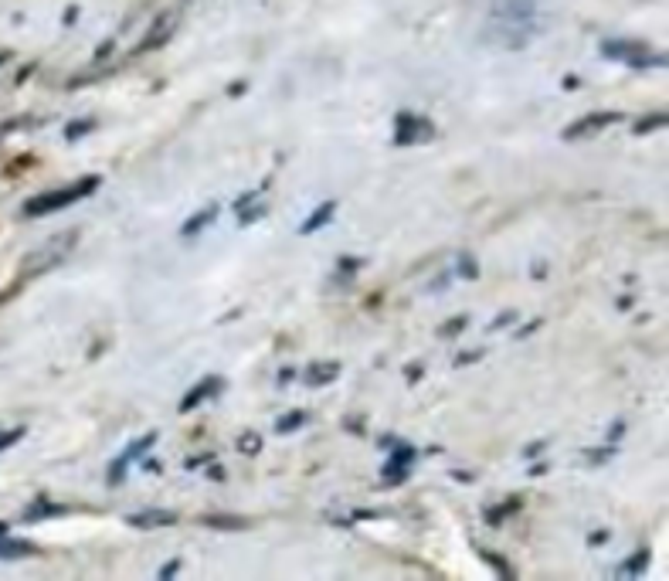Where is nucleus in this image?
I'll return each instance as SVG.
<instances>
[{"mask_svg":"<svg viewBox=\"0 0 669 581\" xmlns=\"http://www.w3.org/2000/svg\"><path fill=\"white\" fill-rule=\"evenodd\" d=\"M24 439V429H11V432H4L0 435V452H4L7 446H14V442H21Z\"/></svg>","mask_w":669,"mask_h":581,"instance_id":"bb28decb","label":"nucleus"},{"mask_svg":"<svg viewBox=\"0 0 669 581\" xmlns=\"http://www.w3.org/2000/svg\"><path fill=\"white\" fill-rule=\"evenodd\" d=\"M615 123H625V116L622 113H588V116H581L578 123H571L568 130L561 133V140H585V136L602 133Z\"/></svg>","mask_w":669,"mask_h":581,"instance_id":"423d86ee","label":"nucleus"},{"mask_svg":"<svg viewBox=\"0 0 669 581\" xmlns=\"http://www.w3.org/2000/svg\"><path fill=\"white\" fill-rule=\"evenodd\" d=\"M459 272H462V276H466V279H476V276H479V266H476V259H473V255H462Z\"/></svg>","mask_w":669,"mask_h":581,"instance_id":"393cba45","label":"nucleus"},{"mask_svg":"<svg viewBox=\"0 0 669 581\" xmlns=\"http://www.w3.org/2000/svg\"><path fill=\"white\" fill-rule=\"evenodd\" d=\"M602 55L605 58H615V62H625L629 68H656V65H666L663 55H656V51H649L642 41H605L602 45Z\"/></svg>","mask_w":669,"mask_h":581,"instance_id":"7ed1b4c3","label":"nucleus"},{"mask_svg":"<svg viewBox=\"0 0 669 581\" xmlns=\"http://www.w3.org/2000/svg\"><path fill=\"white\" fill-rule=\"evenodd\" d=\"M490 21L493 28L486 34H490L493 45L527 48L537 34V4L534 0H496Z\"/></svg>","mask_w":669,"mask_h":581,"instance_id":"f257e3e1","label":"nucleus"},{"mask_svg":"<svg viewBox=\"0 0 669 581\" xmlns=\"http://www.w3.org/2000/svg\"><path fill=\"white\" fill-rule=\"evenodd\" d=\"M649 558H653V554H649V551H639L636 558L629 561V565H622V575H639V571L649 565Z\"/></svg>","mask_w":669,"mask_h":581,"instance_id":"5701e85b","label":"nucleus"},{"mask_svg":"<svg viewBox=\"0 0 669 581\" xmlns=\"http://www.w3.org/2000/svg\"><path fill=\"white\" fill-rule=\"evenodd\" d=\"M238 449H242V452H248V456H259V452H262V435H255V432H245L242 439H238Z\"/></svg>","mask_w":669,"mask_h":581,"instance_id":"4be33fe9","label":"nucleus"},{"mask_svg":"<svg viewBox=\"0 0 669 581\" xmlns=\"http://www.w3.org/2000/svg\"><path fill=\"white\" fill-rule=\"evenodd\" d=\"M214 218H218V204H208V208H201V211H197V215H191V218H187V221H184V228H180V232H184L187 238H191V235H197V232H201V228H208Z\"/></svg>","mask_w":669,"mask_h":581,"instance_id":"2eb2a0df","label":"nucleus"},{"mask_svg":"<svg viewBox=\"0 0 669 581\" xmlns=\"http://www.w3.org/2000/svg\"><path fill=\"white\" fill-rule=\"evenodd\" d=\"M310 422V412H303V408H299V412H286L279 418V425H276V432L279 435H289V432H296V429H303V425Z\"/></svg>","mask_w":669,"mask_h":581,"instance_id":"f3484780","label":"nucleus"},{"mask_svg":"<svg viewBox=\"0 0 669 581\" xmlns=\"http://www.w3.org/2000/svg\"><path fill=\"white\" fill-rule=\"evenodd\" d=\"M340 378V364L337 361H330V364H310L303 371V381L310 384V388H323V384H330V381H337Z\"/></svg>","mask_w":669,"mask_h":581,"instance_id":"f8f14e48","label":"nucleus"},{"mask_svg":"<svg viewBox=\"0 0 669 581\" xmlns=\"http://www.w3.org/2000/svg\"><path fill=\"white\" fill-rule=\"evenodd\" d=\"M99 191V177H82V181L68 184V187H58V191H45L38 194V198H31L24 204V218H45V215H55V211H65L72 208V204L85 201L89 194Z\"/></svg>","mask_w":669,"mask_h":581,"instance_id":"f03ea898","label":"nucleus"},{"mask_svg":"<svg viewBox=\"0 0 669 581\" xmlns=\"http://www.w3.org/2000/svg\"><path fill=\"white\" fill-rule=\"evenodd\" d=\"M201 524L214 527V531H248V527H252V520H248V517H231V514H204Z\"/></svg>","mask_w":669,"mask_h":581,"instance_id":"4468645a","label":"nucleus"},{"mask_svg":"<svg viewBox=\"0 0 669 581\" xmlns=\"http://www.w3.org/2000/svg\"><path fill=\"white\" fill-rule=\"evenodd\" d=\"M411 463H415V449L405 446V442H401V446H394L391 459H388V463H384V469H381L384 486H398V483H405V476H408Z\"/></svg>","mask_w":669,"mask_h":581,"instance_id":"0eeeda50","label":"nucleus"},{"mask_svg":"<svg viewBox=\"0 0 669 581\" xmlns=\"http://www.w3.org/2000/svg\"><path fill=\"white\" fill-rule=\"evenodd\" d=\"M174 31H177V14H160L157 21H153V28L147 31V38H143V45L136 51H140V55H147V51L164 48Z\"/></svg>","mask_w":669,"mask_h":581,"instance_id":"6e6552de","label":"nucleus"},{"mask_svg":"<svg viewBox=\"0 0 669 581\" xmlns=\"http://www.w3.org/2000/svg\"><path fill=\"white\" fill-rule=\"evenodd\" d=\"M265 215H269V204H252V208H248V204H242V208H238V221H242V225H255V221H262Z\"/></svg>","mask_w":669,"mask_h":581,"instance_id":"a211bd4d","label":"nucleus"},{"mask_svg":"<svg viewBox=\"0 0 669 581\" xmlns=\"http://www.w3.org/2000/svg\"><path fill=\"white\" fill-rule=\"evenodd\" d=\"M153 446H157V432H147V435H143V439L130 442L123 456H119L116 463L109 466V483H113V486L123 483V480H126V469H130V463H136V459H143Z\"/></svg>","mask_w":669,"mask_h":581,"instance_id":"39448f33","label":"nucleus"},{"mask_svg":"<svg viewBox=\"0 0 669 581\" xmlns=\"http://www.w3.org/2000/svg\"><path fill=\"white\" fill-rule=\"evenodd\" d=\"M333 215H337V201H323L320 208H316L313 215L306 218L303 225H299V235H313V232H320L323 225H330Z\"/></svg>","mask_w":669,"mask_h":581,"instance_id":"ddd939ff","label":"nucleus"},{"mask_svg":"<svg viewBox=\"0 0 669 581\" xmlns=\"http://www.w3.org/2000/svg\"><path fill=\"white\" fill-rule=\"evenodd\" d=\"M177 571H180V561L174 558V561H170V565H167V568H160V578H174V575H177Z\"/></svg>","mask_w":669,"mask_h":581,"instance_id":"cd10ccee","label":"nucleus"},{"mask_svg":"<svg viewBox=\"0 0 669 581\" xmlns=\"http://www.w3.org/2000/svg\"><path fill=\"white\" fill-rule=\"evenodd\" d=\"M663 126H666V113L646 116L642 123H636V136H646V133H653V130H663Z\"/></svg>","mask_w":669,"mask_h":581,"instance_id":"aec40b11","label":"nucleus"},{"mask_svg":"<svg viewBox=\"0 0 669 581\" xmlns=\"http://www.w3.org/2000/svg\"><path fill=\"white\" fill-rule=\"evenodd\" d=\"M126 524L136 527V531H160V527L177 524V514L174 510H140V514L126 517Z\"/></svg>","mask_w":669,"mask_h":581,"instance_id":"9d476101","label":"nucleus"},{"mask_svg":"<svg viewBox=\"0 0 669 581\" xmlns=\"http://www.w3.org/2000/svg\"><path fill=\"white\" fill-rule=\"evenodd\" d=\"M466 327H469V316H456V320L445 323L439 333H442V337H452V333H459V330H466Z\"/></svg>","mask_w":669,"mask_h":581,"instance_id":"b1692460","label":"nucleus"},{"mask_svg":"<svg viewBox=\"0 0 669 581\" xmlns=\"http://www.w3.org/2000/svg\"><path fill=\"white\" fill-rule=\"evenodd\" d=\"M208 480H225V473H221V466L208 469Z\"/></svg>","mask_w":669,"mask_h":581,"instance_id":"7c9ffc66","label":"nucleus"},{"mask_svg":"<svg viewBox=\"0 0 669 581\" xmlns=\"http://www.w3.org/2000/svg\"><path fill=\"white\" fill-rule=\"evenodd\" d=\"M92 130H96V123H92V119H79V123H72V126H68V130H65V140H68V143H75V140H79V136L92 133Z\"/></svg>","mask_w":669,"mask_h":581,"instance_id":"412c9836","label":"nucleus"},{"mask_svg":"<svg viewBox=\"0 0 669 581\" xmlns=\"http://www.w3.org/2000/svg\"><path fill=\"white\" fill-rule=\"evenodd\" d=\"M0 534H7V524H0Z\"/></svg>","mask_w":669,"mask_h":581,"instance_id":"2f4dec72","label":"nucleus"},{"mask_svg":"<svg viewBox=\"0 0 669 581\" xmlns=\"http://www.w3.org/2000/svg\"><path fill=\"white\" fill-rule=\"evenodd\" d=\"M517 510H520V497H517V500H506V503H503V507H496V510H490V514H486V520H490V524H493V527H500V524H503V520H506V517H510V514H517Z\"/></svg>","mask_w":669,"mask_h":581,"instance_id":"6ab92c4d","label":"nucleus"},{"mask_svg":"<svg viewBox=\"0 0 669 581\" xmlns=\"http://www.w3.org/2000/svg\"><path fill=\"white\" fill-rule=\"evenodd\" d=\"M55 514H65V507L48 503V500H34L31 507L24 510V524H34V520H45V517H55Z\"/></svg>","mask_w":669,"mask_h":581,"instance_id":"dca6fc26","label":"nucleus"},{"mask_svg":"<svg viewBox=\"0 0 669 581\" xmlns=\"http://www.w3.org/2000/svg\"><path fill=\"white\" fill-rule=\"evenodd\" d=\"M513 320H517V313H503L500 320L493 323V330H500V327H506V323H513Z\"/></svg>","mask_w":669,"mask_h":581,"instance_id":"c85d7f7f","label":"nucleus"},{"mask_svg":"<svg viewBox=\"0 0 669 581\" xmlns=\"http://www.w3.org/2000/svg\"><path fill=\"white\" fill-rule=\"evenodd\" d=\"M540 449H544V446H540V442H530V446H527V456H530V459L540 456Z\"/></svg>","mask_w":669,"mask_h":581,"instance_id":"c756f323","label":"nucleus"},{"mask_svg":"<svg viewBox=\"0 0 669 581\" xmlns=\"http://www.w3.org/2000/svg\"><path fill=\"white\" fill-rule=\"evenodd\" d=\"M28 554H38V544L0 534V561H21V558H28Z\"/></svg>","mask_w":669,"mask_h":581,"instance_id":"9b49d317","label":"nucleus"},{"mask_svg":"<svg viewBox=\"0 0 669 581\" xmlns=\"http://www.w3.org/2000/svg\"><path fill=\"white\" fill-rule=\"evenodd\" d=\"M218 391H225V378H218V374H211V378H204V381H197L191 391H187V398L180 401V412H191V408H197L201 401H208V398H214Z\"/></svg>","mask_w":669,"mask_h":581,"instance_id":"1a4fd4ad","label":"nucleus"},{"mask_svg":"<svg viewBox=\"0 0 669 581\" xmlns=\"http://www.w3.org/2000/svg\"><path fill=\"white\" fill-rule=\"evenodd\" d=\"M435 136V123L415 113H398L394 116V147H418Z\"/></svg>","mask_w":669,"mask_h":581,"instance_id":"20e7f679","label":"nucleus"},{"mask_svg":"<svg viewBox=\"0 0 669 581\" xmlns=\"http://www.w3.org/2000/svg\"><path fill=\"white\" fill-rule=\"evenodd\" d=\"M483 558H486V565H493L496 571H500V575H503V578H510V575H513V571H510V568H506V565H503V558H500V554H490V551H486V554H483Z\"/></svg>","mask_w":669,"mask_h":581,"instance_id":"a878e982","label":"nucleus"}]
</instances>
